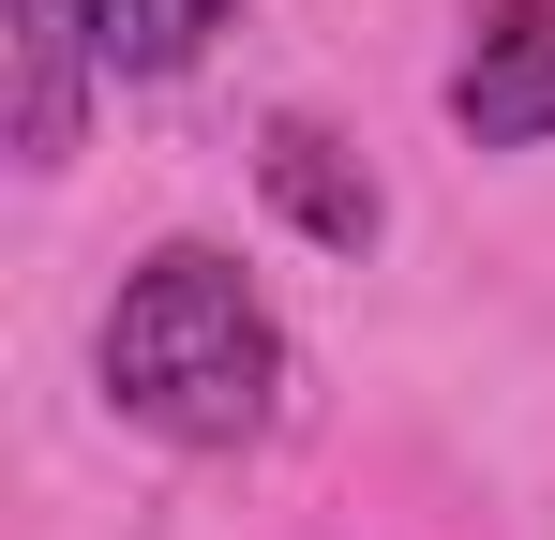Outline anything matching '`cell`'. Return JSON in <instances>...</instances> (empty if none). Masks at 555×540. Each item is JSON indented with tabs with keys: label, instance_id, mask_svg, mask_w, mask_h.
<instances>
[{
	"label": "cell",
	"instance_id": "1",
	"mask_svg": "<svg viewBox=\"0 0 555 540\" xmlns=\"http://www.w3.org/2000/svg\"><path fill=\"white\" fill-rule=\"evenodd\" d=\"M91 375L166 450H256L285 421V316L256 300V270L225 241H151L91 331Z\"/></svg>",
	"mask_w": 555,
	"mask_h": 540
},
{
	"label": "cell",
	"instance_id": "2",
	"mask_svg": "<svg viewBox=\"0 0 555 540\" xmlns=\"http://www.w3.org/2000/svg\"><path fill=\"white\" fill-rule=\"evenodd\" d=\"M451 120L465 151H555V0H465Z\"/></svg>",
	"mask_w": 555,
	"mask_h": 540
},
{
	"label": "cell",
	"instance_id": "3",
	"mask_svg": "<svg viewBox=\"0 0 555 540\" xmlns=\"http://www.w3.org/2000/svg\"><path fill=\"white\" fill-rule=\"evenodd\" d=\"M15 15V166L30 180H61L76 166V136H91V15L76 0H0Z\"/></svg>",
	"mask_w": 555,
	"mask_h": 540
},
{
	"label": "cell",
	"instance_id": "4",
	"mask_svg": "<svg viewBox=\"0 0 555 540\" xmlns=\"http://www.w3.org/2000/svg\"><path fill=\"white\" fill-rule=\"evenodd\" d=\"M256 180H271V210L315 241V256H375V226H390L375 166L331 136V120H271V136H256Z\"/></svg>",
	"mask_w": 555,
	"mask_h": 540
},
{
	"label": "cell",
	"instance_id": "5",
	"mask_svg": "<svg viewBox=\"0 0 555 540\" xmlns=\"http://www.w3.org/2000/svg\"><path fill=\"white\" fill-rule=\"evenodd\" d=\"M76 15H91V61H105V76H195L210 30H225L241 0H76Z\"/></svg>",
	"mask_w": 555,
	"mask_h": 540
}]
</instances>
